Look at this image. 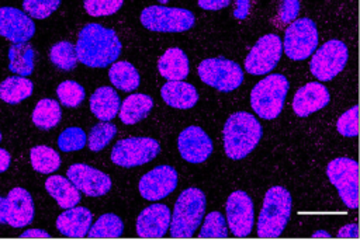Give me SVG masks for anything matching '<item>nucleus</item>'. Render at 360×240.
<instances>
[{
    "instance_id": "1",
    "label": "nucleus",
    "mask_w": 360,
    "mask_h": 240,
    "mask_svg": "<svg viewBox=\"0 0 360 240\" xmlns=\"http://www.w3.org/2000/svg\"><path fill=\"white\" fill-rule=\"evenodd\" d=\"M77 60L89 67H105L117 60L121 55V41L114 29L101 24H86L75 45Z\"/></svg>"
},
{
    "instance_id": "2",
    "label": "nucleus",
    "mask_w": 360,
    "mask_h": 240,
    "mask_svg": "<svg viewBox=\"0 0 360 240\" xmlns=\"http://www.w3.org/2000/svg\"><path fill=\"white\" fill-rule=\"evenodd\" d=\"M263 129L260 122L245 111L232 114L224 125V150L232 160L246 157L260 142Z\"/></svg>"
},
{
    "instance_id": "3",
    "label": "nucleus",
    "mask_w": 360,
    "mask_h": 240,
    "mask_svg": "<svg viewBox=\"0 0 360 240\" xmlns=\"http://www.w3.org/2000/svg\"><path fill=\"white\" fill-rule=\"evenodd\" d=\"M291 195L288 189L274 185L267 189L257 219V236L262 239L278 237L291 215Z\"/></svg>"
},
{
    "instance_id": "4",
    "label": "nucleus",
    "mask_w": 360,
    "mask_h": 240,
    "mask_svg": "<svg viewBox=\"0 0 360 240\" xmlns=\"http://www.w3.org/2000/svg\"><path fill=\"white\" fill-rule=\"evenodd\" d=\"M205 213V194L198 188L184 189L176 199L170 216V236L190 239L200 226Z\"/></svg>"
},
{
    "instance_id": "5",
    "label": "nucleus",
    "mask_w": 360,
    "mask_h": 240,
    "mask_svg": "<svg viewBox=\"0 0 360 240\" xmlns=\"http://www.w3.org/2000/svg\"><path fill=\"white\" fill-rule=\"evenodd\" d=\"M288 87V80L280 73H273L262 79L250 93L253 111L263 119L277 118L281 114Z\"/></svg>"
},
{
    "instance_id": "6",
    "label": "nucleus",
    "mask_w": 360,
    "mask_h": 240,
    "mask_svg": "<svg viewBox=\"0 0 360 240\" xmlns=\"http://www.w3.org/2000/svg\"><path fill=\"white\" fill-rule=\"evenodd\" d=\"M195 22L190 10L165 6H149L141 13V24L155 32H184Z\"/></svg>"
},
{
    "instance_id": "7",
    "label": "nucleus",
    "mask_w": 360,
    "mask_h": 240,
    "mask_svg": "<svg viewBox=\"0 0 360 240\" xmlns=\"http://www.w3.org/2000/svg\"><path fill=\"white\" fill-rule=\"evenodd\" d=\"M198 76L202 83L222 93L236 90L243 81L240 66L225 58H208L198 65Z\"/></svg>"
},
{
    "instance_id": "8",
    "label": "nucleus",
    "mask_w": 360,
    "mask_h": 240,
    "mask_svg": "<svg viewBox=\"0 0 360 240\" xmlns=\"http://www.w3.org/2000/svg\"><path fill=\"white\" fill-rule=\"evenodd\" d=\"M326 175L349 209L359 206V164L349 157L333 159L326 166Z\"/></svg>"
},
{
    "instance_id": "9",
    "label": "nucleus",
    "mask_w": 360,
    "mask_h": 240,
    "mask_svg": "<svg viewBox=\"0 0 360 240\" xmlns=\"http://www.w3.org/2000/svg\"><path fill=\"white\" fill-rule=\"evenodd\" d=\"M160 152V145L153 138H125L118 140L111 150V161L131 168L152 161Z\"/></svg>"
},
{
    "instance_id": "10",
    "label": "nucleus",
    "mask_w": 360,
    "mask_h": 240,
    "mask_svg": "<svg viewBox=\"0 0 360 240\" xmlns=\"http://www.w3.org/2000/svg\"><path fill=\"white\" fill-rule=\"evenodd\" d=\"M316 46L318 29L311 18H298L285 29L283 49L287 58L292 60H304L315 52Z\"/></svg>"
},
{
    "instance_id": "11",
    "label": "nucleus",
    "mask_w": 360,
    "mask_h": 240,
    "mask_svg": "<svg viewBox=\"0 0 360 240\" xmlns=\"http://www.w3.org/2000/svg\"><path fill=\"white\" fill-rule=\"evenodd\" d=\"M347 58L349 52L345 42L330 39L314 53L309 63L311 73L321 81H329L345 69Z\"/></svg>"
},
{
    "instance_id": "12",
    "label": "nucleus",
    "mask_w": 360,
    "mask_h": 240,
    "mask_svg": "<svg viewBox=\"0 0 360 240\" xmlns=\"http://www.w3.org/2000/svg\"><path fill=\"white\" fill-rule=\"evenodd\" d=\"M281 52L283 45L278 35H263L245 58V70L249 74H266L277 66L281 58Z\"/></svg>"
},
{
    "instance_id": "13",
    "label": "nucleus",
    "mask_w": 360,
    "mask_h": 240,
    "mask_svg": "<svg viewBox=\"0 0 360 240\" xmlns=\"http://www.w3.org/2000/svg\"><path fill=\"white\" fill-rule=\"evenodd\" d=\"M226 222L235 237H246L253 227V201L245 191H233L226 199Z\"/></svg>"
},
{
    "instance_id": "14",
    "label": "nucleus",
    "mask_w": 360,
    "mask_h": 240,
    "mask_svg": "<svg viewBox=\"0 0 360 240\" xmlns=\"http://www.w3.org/2000/svg\"><path fill=\"white\" fill-rule=\"evenodd\" d=\"M177 171L172 166H158L139 180V194L148 201H159L170 195L177 187Z\"/></svg>"
},
{
    "instance_id": "15",
    "label": "nucleus",
    "mask_w": 360,
    "mask_h": 240,
    "mask_svg": "<svg viewBox=\"0 0 360 240\" xmlns=\"http://www.w3.org/2000/svg\"><path fill=\"white\" fill-rule=\"evenodd\" d=\"M66 174L72 184L89 196H101L111 189L110 175L89 164L75 163L68 168Z\"/></svg>"
},
{
    "instance_id": "16",
    "label": "nucleus",
    "mask_w": 360,
    "mask_h": 240,
    "mask_svg": "<svg viewBox=\"0 0 360 240\" xmlns=\"http://www.w3.org/2000/svg\"><path fill=\"white\" fill-rule=\"evenodd\" d=\"M177 149L180 156L188 163H202L212 153V140L195 125L183 129L177 138Z\"/></svg>"
},
{
    "instance_id": "17",
    "label": "nucleus",
    "mask_w": 360,
    "mask_h": 240,
    "mask_svg": "<svg viewBox=\"0 0 360 240\" xmlns=\"http://www.w3.org/2000/svg\"><path fill=\"white\" fill-rule=\"evenodd\" d=\"M35 34L30 15L15 7H0V35L13 44L28 42Z\"/></svg>"
},
{
    "instance_id": "18",
    "label": "nucleus",
    "mask_w": 360,
    "mask_h": 240,
    "mask_svg": "<svg viewBox=\"0 0 360 240\" xmlns=\"http://www.w3.org/2000/svg\"><path fill=\"white\" fill-rule=\"evenodd\" d=\"M170 211L163 204H152L146 206L136 219V234L143 239L163 237L170 225Z\"/></svg>"
},
{
    "instance_id": "19",
    "label": "nucleus",
    "mask_w": 360,
    "mask_h": 240,
    "mask_svg": "<svg viewBox=\"0 0 360 240\" xmlns=\"http://www.w3.org/2000/svg\"><path fill=\"white\" fill-rule=\"evenodd\" d=\"M7 211H6V223L11 227H25L34 220V201L31 194L21 187L10 189L6 196Z\"/></svg>"
},
{
    "instance_id": "20",
    "label": "nucleus",
    "mask_w": 360,
    "mask_h": 240,
    "mask_svg": "<svg viewBox=\"0 0 360 240\" xmlns=\"http://www.w3.org/2000/svg\"><path fill=\"white\" fill-rule=\"evenodd\" d=\"M329 101L330 95L328 88L321 83L311 81L295 93L292 98V111L295 115L304 118L322 109L329 104Z\"/></svg>"
},
{
    "instance_id": "21",
    "label": "nucleus",
    "mask_w": 360,
    "mask_h": 240,
    "mask_svg": "<svg viewBox=\"0 0 360 240\" xmlns=\"http://www.w3.org/2000/svg\"><path fill=\"white\" fill-rule=\"evenodd\" d=\"M93 215L84 206H72L62 212L56 219V229L66 237H84L91 226Z\"/></svg>"
},
{
    "instance_id": "22",
    "label": "nucleus",
    "mask_w": 360,
    "mask_h": 240,
    "mask_svg": "<svg viewBox=\"0 0 360 240\" xmlns=\"http://www.w3.org/2000/svg\"><path fill=\"white\" fill-rule=\"evenodd\" d=\"M160 95L167 105L179 109L193 108L198 101L195 87L181 80H170L163 84L160 88Z\"/></svg>"
},
{
    "instance_id": "23",
    "label": "nucleus",
    "mask_w": 360,
    "mask_h": 240,
    "mask_svg": "<svg viewBox=\"0 0 360 240\" xmlns=\"http://www.w3.org/2000/svg\"><path fill=\"white\" fill-rule=\"evenodd\" d=\"M121 100L112 87H98L90 97V111L100 121H111L118 114Z\"/></svg>"
},
{
    "instance_id": "24",
    "label": "nucleus",
    "mask_w": 360,
    "mask_h": 240,
    "mask_svg": "<svg viewBox=\"0 0 360 240\" xmlns=\"http://www.w3.org/2000/svg\"><path fill=\"white\" fill-rule=\"evenodd\" d=\"M46 192L56 201V204L63 208H72L80 202V191L72 184V181L63 175H51L45 181Z\"/></svg>"
},
{
    "instance_id": "25",
    "label": "nucleus",
    "mask_w": 360,
    "mask_h": 240,
    "mask_svg": "<svg viewBox=\"0 0 360 240\" xmlns=\"http://www.w3.org/2000/svg\"><path fill=\"white\" fill-rule=\"evenodd\" d=\"M158 70L167 80H184L188 74V58L180 48H169L159 58Z\"/></svg>"
},
{
    "instance_id": "26",
    "label": "nucleus",
    "mask_w": 360,
    "mask_h": 240,
    "mask_svg": "<svg viewBox=\"0 0 360 240\" xmlns=\"http://www.w3.org/2000/svg\"><path fill=\"white\" fill-rule=\"evenodd\" d=\"M153 107V100L150 95L148 94H142V93H135L128 95L120 105L118 109V115L121 122H124L125 125H134L139 121H142L143 118H146V115L150 112Z\"/></svg>"
},
{
    "instance_id": "27",
    "label": "nucleus",
    "mask_w": 360,
    "mask_h": 240,
    "mask_svg": "<svg viewBox=\"0 0 360 240\" xmlns=\"http://www.w3.org/2000/svg\"><path fill=\"white\" fill-rule=\"evenodd\" d=\"M8 69L17 76H30L34 72L35 51L28 42L13 44L8 48Z\"/></svg>"
},
{
    "instance_id": "28",
    "label": "nucleus",
    "mask_w": 360,
    "mask_h": 240,
    "mask_svg": "<svg viewBox=\"0 0 360 240\" xmlns=\"http://www.w3.org/2000/svg\"><path fill=\"white\" fill-rule=\"evenodd\" d=\"M34 84L24 76H10L0 83V100L7 104H20L32 94Z\"/></svg>"
},
{
    "instance_id": "29",
    "label": "nucleus",
    "mask_w": 360,
    "mask_h": 240,
    "mask_svg": "<svg viewBox=\"0 0 360 240\" xmlns=\"http://www.w3.org/2000/svg\"><path fill=\"white\" fill-rule=\"evenodd\" d=\"M108 77L114 87L122 91H134L139 87V73L129 62L121 60L111 63L108 69Z\"/></svg>"
},
{
    "instance_id": "30",
    "label": "nucleus",
    "mask_w": 360,
    "mask_h": 240,
    "mask_svg": "<svg viewBox=\"0 0 360 240\" xmlns=\"http://www.w3.org/2000/svg\"><path fill=\"white\" fill-rule=\"evenodd\" d=\"M60 118H62L60 105L52 98L39 100L31 115L32 124L42 131H49L55 128L60 122Z\"/></svg>"
},
{
    "instance_id": "31",
    "label": "nucleus",
    "mask_w": 360,
    "mask_h": 240,
    "mask_svg": "<svg viewBox=\"0 0 360 240\" xmlns=\"http://www.w3.org/2000/svg\"><path fill=\"white\" fill-rule=\"evenodd\" d=\"M30 161L32 168L41 174H51L56 171L60 166L59 153L55 149L45 145L31 147Z\"/></svg>"
},
{
    "instance_id": "32",
    "label": "nucleus",
    "mask_w": 360,
    "mask_h": 240,
    "mask_svg": "<svg viewBox=\"0 0 360 240\" xmlns=\"http://www.w3.org/2000/svg\"><path fill=\"white\" fill-rule=\"evenodd\" d=\"M122 232V220L114 213H104L94 222V225L90 226L87 234L91 239H117Z\"/></svg>"
},
{
    "instance_id": "33",
    "label": "nucleus",
    "mask_w": 360,
    "mask_h": 240,
    "mask_svg": "<svg viewBox=\"0 0 360 240\" xmlns=\"http://www.w3.org/2000/svg\"><path fill=\"white\" fill-rule=\"evenodd\" d=\"M49 59L60 70H73L77 65L75 45L69 41H60L53 44L49 51Z\"/></svg>"
},
{
    "instance_id": "34",
    "label": "nucleus",
    "mask_w": 360,
    "mask_h": 240,
    "mask_svg": "<svg viewBox=\"0 0 360 240\" xmlns=\"http://www.w3.org/2000/svg\"><path fill=\"white\" fill-rule=\"evenodd\" d=\"M117 133V126L108 121H101L94 125L87 135V145L91 152L103 150Z\"/></svg>"
},
{
    "instance_id": "35",
    "label": "nucleus",
    "mask_w": 360,
    "mask_h": 240,
    "mask_svg": "<svg viewBox=\"0 0 360 240\" xmlns=\"http://www.w3.org/2000/svg\"><path fill=\"white\" fill-rule=\"evenodd\" d=\"M56 95L59 102L68 108H75L82 104L84 100L86 91L82 84L73 80H65L56 87Z\"/></svg>"
},
{
    "instance_id": "36",
    "label": "nucleus",
    "mask_w": 360,
    "mask_h": 240,
    "mask_svg": "<svg viewBox=\"0 0 360 240\" xmlns=\"http://www.w3.org/2000/svg\"><path fill=\"white\" fill-rule=\"evenodd\" d=\"M201 239H225L228 237V229L225 223V218L221 212L212 211L210 212L202 223V227L198 234Z\"/></svg>"
},
{
    "instance_id": "37",
    "label": "nucleus",
    "mask_w": 360,
    "mask_h": 240,
    "mask_svg": "<svg viewBox=\"0 0 360 240\" xmlns=\"http://www.w3.org/2000/svg\"><path fill=\"white\" fill-rule=\"evenodd\" d=\"M87 135L79 126H70L60 132L58 138V147L62 152H75L86 146Z\"/></svg>"
},
{
    "instance_id": "38",
    "label": "nucleus",
    "mask_w": 360,
    "mask_h": 240,
    "mask_svg": "<svg viewBox=\"0 0 360 240\" xmlns=\"http://www.w3.org/2000/svg\"><path fill=\"white\" fill-rule=\"evenodd\" d=\"M60 0H22V8L27 15L37 20L49 17L59 7Z\"/></svg>"
},
{
    "instance_id": "39",
    "label": "nucleus",
    "mask_w": 360,
    "mask_h": 240,
    "mask_svg": "<svg viewBox=\"0 0 360 240\" xmlns=\"http://www.w3.org/2000/svg\"><path fill=\"white\" fill-rule=\"evenodd\" d=\"M84 10L91 17L115 14L124 4V0H83Z\"/></svg>"
},
{
    "instance_id": "40",
    "label": "nucleus",
    "mask_w": 360,
    "mask_h": 240,
    "mask_svg": "<svg viewBox=\"0 0 360 240\" xmlns=\"http://www.w3.org/2000/svg\"><path fill=\"white\" fill-rule=\"evenodd\" d=\"M357 105H353L350 109H347L345 114L340 115V118L336 122V129L342 136L346 138H354L359 135V121H357Z\"/></svg>"
},
{
    "instance_id": "41",
    "label": "nucleus",
    "mask_w": 360,
    "mask_h": 240,
    "mask_svg": "<svg viewBox=\"0 0 360 240\" xmlns=\"http://www.w3.org/2000/svg\"><path fill=\"white\" fill-rule=\"evenodd\" d=\"M298 11H300L298 0H281L280 10H278V18L284 24L291 22L298 15Z\"/></svg>"
},
{
    "instance_id": "42",
    "label": "nucleus",
    "mask_w": 360,
    "mask_h": 240,
    "mask_svg": "<svg viewBox=\"0 0 360 240\" xmlns=\"http://www.w3.org/2000/svg\"><path fill=\"white\" fill-rule=\"evenodd\" d=\"M231 0H198V6L202 10H210V11H217L221 10L226 6H229Z\"/></svg>"
},
{
    "instance_id": "43",
    "label": "nucleus",
    "mask_w": 360,
    "mask_h": 240,
    "mask_svg": "<svg viewBox=\"0 0 360 240\" xmlns=\"http://www.w3.org/2000/svg\"><path fill=\"white\" fill-rule=\"evenodd\" d=\"M236 7L233 10V17L238 20H243L248 17L250 10V0H235Z\"/></svg>"
},
{
    "instance_id": "44",
    "label": "nucleus",
    "mask_w": 360,
    "mask_h": 240,
    "mask_svg": "<svg viewBox=\"0 0 360 240\" xmlns=\"http://www.w3.org/2000/svg\"><path fill=\"white\" fill-rule=\"evenodd\" d=\"M359 236V230H357V223H350L343 226L339 232H338V237L342 239H357Z\"/></svg>"
},
{
    "instance_id": "45",
    "label": "nucleus",
    "mask_w": 360,
    "mask_h": 240,
    "mask_svg": "<svg viewBox=\"0 0 360 240\" xmlns=\"http://www.w3.org/2000/svg\"><path fill=\"white\" fill-rule=\"evenodd\" d=\"M21 239H49L51 234L42 229H28L20 234Z\"/></svg>"
},
{
    "instance_id": "46",
    "label": "nucleus",
    "mask_w": 360,
    "mask_h": 240,
    "mask_svg": "<svg viewBox=\"0 0 360 240\" xmlns=\"http://www.w3.org/2000/svg\"><path fill=\"white\" fill-rule=\"evenodd\" d=\"M11 163V156L6 149L0 147V173H4Z\"/></svg>"
},
{
    "instance_id": "47",
    "label": "nucleus",
    "mask_w": 360,
    "mask_h": 240,
    "mask_svg": "<svg viewBox=\"0 0 360 240\" xmlns=\"http://www.w3.org/2000/svg\"><path fill=\"white\" fill-rule=\"evenodd\" d=\"M6 211H7V201L6 198L0 196V223H6Z\"/></svg>"
},
{
    "instance_id": "48",
    "label": "nucleus",
    "mask_w": 360,
    "mask_h": 240,
    "mask_svg": "<svg viewBox=\"0 0 360 240\" xmlns=\"http://www.w3.org/2000/svg\"><path fill=\"white\" fill-rule=\"evenodd\" d=\"M312 237H330V234L328 233V232H325V230H318V232H315L314 234H312Z\"/></svg>"
},
{
    "instance_id": "49",
    "label": "nucleus",
    "mask_w": 360,
    "mask_h": 240,
    "mask_svg": "<svg viewBox=\"0 0 360 240\" xmlns=\"http://www.w3.org/2000/svg\"><path fill=\"white\" fill-rule=\"evenodd\" d=\"M158 1H159V3H162V4H166L169 0H158Z\"/></svg>"
},
{
    "instance_id": "50",
    "label": "nucleus",
    "mask_w": 360,
    "mask_h": 240,
    "mask_svg": "<svg viewBox=\"0 0 360 240\" xmlns=\"http://www.w3.org/2000/svg\"><path fill=\"white\" fill-rule=\"evenodd\" d=\"M0 142H1V131H0Z\"/></svg>"
}]
</instances>
